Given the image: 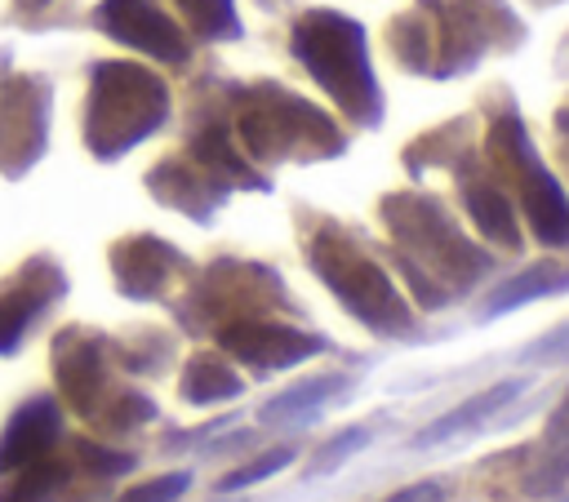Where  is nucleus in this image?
Instances as JSON below:
<instances>
[{
    "instance_id": "nucleus-1",
    "label": "nucleus",
    "mask_w": 569,
    "mask_h": 502,
    "mask_svg": "<svg viewBox=\"0 0 569 502\" xmlns=\"http://www.w3.org/2000/svg\"><path fill=\"white\" fill-rule=\"evenodd\" d=\"M382 222L396 235V267L427 311L445 307L453 293L476 289V280L493 267V258L462 235V227L436 195H387Z\"/></svg>"
},
{
    "instance_id": "nucleus-2",
    "label": "nucleus",
    "mask_w": 569,
    "mask_h": 502,
    "mask_svg": "<svg viewBox=\"0 0 569 502\" xmlns=\"http://www.w3.org/2000/svg\"><path fill=\"white\" fill-rule=\"evenodd\" d=\"M289 49L342 116H351L360 129H378L382 89L369 67L365 27L356 18L338 9H307L289 31Z\"/></svg>"
},
{
    "instance_id": "nucleus-3",
    "label": "nucleus",
    "mask_w": 569,
    "mask_h": 502,
    "mask_svg": "<svg viewBox=\"0 0 569 502\" xmlns=\"http://www.w3.org/2000/svg\"><path fill=\"white\" fill-rule=\"evenodd\" d=\"M169 84L142 62L102 58L89 67L84 98V147L93 160L111 164L138 142H147L169 120Z\"/></svg>"
},
{
    "instance_id": "nucleus-4",
    "label": "nucleus",
    "mask_w": 569,
    "mask_h": 502,
    "mask_svg": "<svg viewBox=\"0 0 569 502\" xmlns=\"http://www.w3.org/2000/svg\"><path fill=\"white\" fill-rule=\"evenodd\" d=\"M307 267L320 275V284L373 333L382 338H413L418 320L409 298L396 289V280L333 222H320L307 240Z\"/></svg>"
},
{
    "instance_id": "nucleus-5",
    "label": "nucleus",
    "mask_w": 569,
    "mask_h": 502,
    "mask_svg": "<svg viewBox=\"0 0 569 502\" xmlns=\"http://www.w3.org/2000/svg\"><path fill=\"white\" fill-rule=\"evenodd\" d=\"M236 147L258 164H280V160H333L347 151V138L307 98L280 84H253L244 89L236 116Z\"/></svg>"
},
{
    "instance_id": "nucleus-6",
    "label": "nucleus",
    "mask_w": 569,
    "mask_h": 502,
    "mask_svg": "<svg viewBox=\"0 0 569 502\" xmlns=\"http://www.w3.org/2000/svg\"><path fill=\"white\" fill-rule=\"evenodd\" d=\"M489 160L502 178H511L538 244H547V249L569 244V195L551 178V169L538 160V151L525 133V120L516 111H507L489 124Z\"/></svg>"
},
{
    "instance_id": "nucleus-7",
    "label": "nucleus",
    "mask_w": 569,
    "mask_h": 502,
    "mask_svg": "<svg viewBox=\"0 0 569 502\" xmlns=\"http://www.w3.org/2000/svg\"><path fill=\"white\" fill-rule=\"evenodd\" d=\"M284 302V289L280 280L258 267V262H240V258H222L213 262L196 284H191V298L182 307V320L191 329H222L231 320H249V315H262L271 307Z\"/></svg>"
},
{
    "instance_id": "nucleus-8",
    "label": "nucleus",
    "mask_w": 569,
    "mask_h": 502,
    "mask_svg": "<svg viewBox=\"0 0 569 502\" xmlns=\"http://www.w3.org/2000/svg\"><path fill=\"white\" fill-rule=\"evenodd\" d=\"M49 107L53 89L44 76L9 71V53H0V173L22 178L49 142Z\"/></svg>"
},
{
    "instance_id": "nucleus-9",
    "label": "nucleus",
    "mask_w": 569,
    "mask_h": 502,
    "mask_svg": "<svg viewBox=\"0 0 569 502\" xmlns=\"http://www.w3.org/2000/svg\"><path fill=\"white\" fill-rule=\"evenodd\" d=\"M89 22L120 40L124 49H138L164 67H187L191 62V40L178 27V18H169L156 0H98Z\"/></svg>"
},
{
    "instance_id": "nucleus-10",
    "label": "nucleus",
    "mask_w": 569,
    "mask_h": 502,
    "mask_svg": "<svg viewBox=\"0 0 569 502\" xmlns=\"http://www.w3.org/2000/svg\"><path fill=\"white\" fill-rule=\"evenodd\" d=\"M218 347L227 355H236L240 364L258 369V373H276V369H293L320 351H329V338L325 333H307V329H293V324H280V320H267V315H249V320H231L222 324L218 333Z\"/></svg>"
},
{
    "instance_id": "nucleus-11",
    "label": "nucleus",
    "mask_w": 569,
    "mask_h": 502,
    "mask_svg": "<svg viewBox=\"0 0 569 502\" xmlns=\"http://www.w3.org/2000/svg\"><path fill=\"white\" fill-rule=\"evenodd\" d=\"M67 293V275L49 253H31L13 275L0 280V355L18 351L27 329L58 307Z\"/></svg>"
},
{
    "instance_id": "nucleus-12",
    "label": "nucleus",
    "mask_w": 569,
    "mask_h": 502,
    "mask_svg": "<svg viewBox=\"0 0 569 502\" xmlns=\"http://www.w3.org/2000/svg\"><path fill=\"white\" fill-rule=\"evenodd\" d=\"M111 275L116 289L133 302L164 298L182 275H191V262L182 249H173L160 235H124L111 244Z\"/></svg>"
},
{
    "instance_id": "nucleus-13",
    "label": "nucleus",
    "mask_w": 569,
    "mask_h": 502,
    "mask_svg": "<svg viewBox=\"0 0 569 502\" xmlns=\"http://www.w3.org/2000/svg\"><path fill=\"white\" fill-rule=\"evenodd\" d=\"M53 373H58L62 400L80 418L98 413V400L107 391V338H98L80 324L62 329L53 342Z\"/></svg>"
},
{
    "instance_id": "nucleus-14",
    "label": "nucleus",
    "mask_w": 569,
    "mask_h": 502,
    "mask_svg": "<svg viewBox=\"0 0 569 502\" xmlns=\"http://www.w3.org/2000/svg\"><path fill=\"white\" fill-rule=\"evenodd\" d=\"M147 191L160 200V204H169V209H178V213H187V218H196V222H209L213 213H218V204L231 195V187L227 182H218L204 164H196L191 155H169V160H160L151 173H147Z\"/></svg>"
},
{
    "instance_id": "nucleus-15",
    "label": "nucleus",
    "mask_w": 569,
    "mask_h": 502,
    "mask_svg": "<svg viewBox=\"0 0 569 502\" xmlns=\"http://www.w3.org/2000/svg\"><path fill=\"white\" fill-rule=\"evenodd\" d=\"M525 386H529V378H502V382H493V386L467 395L462 404L445 409L436 422L418 426V431L409 435V449H440V444H449V440H458V435L480 431V426H485L489 418H498L516 395H525Z\"/></svg>"
},
{
    "instance_id": "nucleus-16",
    "label": "nucleus",
    "mask_w": 569,
    "mask_h": 502,
    "mask_svg": "<svg viewBox=\"0 0 569 502\" xmlns=\"http://www.w3.org/2000/svg\"><path fill=\"white\" fill-rule=\"evenodd\" d=\"M458 187H462V209L476 222V231L489 244H502L507 253H516L525 244V235H520V222H516V209H511V195L502 191V182L480 169H467V173H458Z\"/></svg>"
},
{
    "instance_id": "nucleus-17",
    "label": "nucleus",
    "mask_w": 569,
    "mask_h": 502,
    "mask_svg": "<svg viewBox=\"0 0 569 502\" xmlns=\"http://www.w3.org/2000/svg\"><path fill=\"white\" fill-rule=\"evenodd\" d=\"M58 426H62L58 422V400L53 395H31L9 418V426L0 435V475L22 466V462H36L40 453H49L53 440H58Z\"/></svg>"
},
{
    "instance_id": "nucleus-18",
    "label": "nucleus",
    "mask_w": 569,
    "mask_h": 502,
    "mask_svg": "<svg viewBox=\"0 0 569 502\" xmlns=\"http://www.w3.org/2000/svg\"><path fill=\"white\" fill-rule=\"evenodd\" d=\"M187 155L196 160V164H204L218 182H227L231 191L236 187H253V191H267L271 182L253 169V160L236 147V133L222 124V120H204L191 138H187Z\"/></svg>"
},
{
    "instance_id": "nucleus-19",
    "label": "nucleus",
    "mask_w": 569,
    "mask_h": 502,
    "mask_svg": "<svg viewBox=\"0 0 569 502\" xmlns=\"http://www.w3.org/2000/svg\"><path fill=\"white\" fill-rule=\"evenodd\" d=\"M347 373H325V378H307V382H293V386H284V391H276L262 409H258V418H262V426H280V422H311L329 400H338L342 391H347Z\"/></svg>"
},
{
    "instance_id": "nucleus-20",
    "label": "nucleus",
    "mask_w": 569,
    "mask_h": 502,
    "mask_svg": "<svg viewBox=\"0 0 569 502\" xmlns=\"http://www.w3.org/2000/svg\"><path fill=\"white\" fill-rule=\"evenodd\" d=\"M565 289H569V267L538 262V267H529V271H520V275L502 280V284L485 298L480 320L507 315V311H516V307H525V302H533V298H551V293H565Z\"/></svg>"
},
{
    "instance_id": "nucleus-21",
    "label": "nucleus",
    "mask_w": 569,
    "mask_h": 502,
    "mask_svg": "<svg viewBox=\"0 0 569 502\" xmlns=\"http://www.w3.org/2000/svg\"><path fill=\"white\" fill-rule=\"evenodd\" d=\"M244 391V378L218 355V351H196L182 369V400L187 404H222Z\"/></svg>"
},
{
    "instance_id": "nucleus-22",
    "label": "nucleus",
    "mask_w": 569,
    "mask_h": 502,
    "mask_svg": "<svg viewBox=\"0 0 569 502\" xmlns=\"http://www.w3.org/2000/svg\"><path fill=\"white\" fill-rule=\"evenodd\" d=\"M182 18V27L196 40H236L240 36V13L236 0H169Z\"/></svg>"
},
{
    "instance_id": "nucleus-23",
    "label": "nucleus",
    "mask_w": 569,
    "mask_h": 502,
    "mask_svg": "<svg viewBox=\"0 0 569 502\" xmlns=\"http://www.w3.org/2000/svg\"><path fill=\"white\" fill-rule=\"evenodd\" d=\"M387 44H391V53H396V62L405 67V71H418V76H427L431 71V22L422 18V13H405V18H396L391 27H387Z\"/></svg>"
},
{
    "instance_id": "nucleus-24",
    "label": "nucleus",
    "mask_w": 569,
    "mask_h": 502,
    "mask_svg": "<svg viewBox=\"0 0 569 502\" xmlns=\"http://www.w3.org/2000/svg\"><path fill=\"white\" fill-rule=\"evenodd\" d=\"M13 471L18 475H13V484L0 489V502H49L58 493V484L67 480V466L53 462L49 453H40L36 462H22Z\"/></svg>"
},
{
    "instance_id": "nucleus-25",
    "label": "nucleus",
    "mask_w": 569,
    "mask_h": 502,
    "mask_svg": "<svg viewBox=\"0 0 569 502\" xmlns=\"http://www.w3.org/2000/svg\"><path fill=\"white\" fill-rule=\"evenodd\" d=\"M369 426H342V431H333L320 449H316V458L307 462V475H329V471H338L342 462H351V453H360L365 444H369Z\"/></svg>"
},
{
    "instance_id": "nucleus-26",
    "label": "nucleus",
    "mask_w": 569,
    "mask_h": 502,
    "mask_svg": "<svg viewBox=\"0 0 569 502\" xmlns=\"http://www.w3.org/2000/svg\"><path fill=\"white\" fill-rule=\"evenodd\" d=\"M293 458H298L293 449H267V453H258L253 462L227 471V475L218 480V493H240V489H249V484H262V480H271L276 471H284Z\"/></svg>"
},
{
    "instance_id": "nucleus-27",
    "label": "nucleus",
    "mask_w": 569,
    "mask_h": 502,
    "mask_svg": "<svg viewBox=\"0 0 569 502\" xmlns=\"http://www.w3.org/2000/svg\"><path fill=\"white\" fill-rule=\"evenodd\" d=\"M565 480H569V444L525 475V493H529V498H547V493H560Z\"/></svg>"
},
{
    "instance_id": "nucleus-28",
    "label": "nucleus",
    "mask_w": 569,
    "mask_h": 502,
    "mask_svg": "<svg viewBox=\"0 0 569 502\" xmlns=\"http://www.w3.org/2000/svg\"><path fill=\"white\" fill-rule=\"evenodd\" d=\"M191 489V471H169L160 480H147L138 489H124L120 502H178Z\"/></svg>"
},
{
    "instance_id": "nucleus-29",
    "label": "nucleus",
    "mask_w": 569,
    "mask_h": 502,
    "mask_svg": "<svg viewBox=\"0 0 569 502\" xmlns=\"http://www.w3.org/2000/svg\"><path fill=\"white\" fill-rule=\"evenodd\" d=\"M565 360H569V320L556 324V329H547L538 342H529V351H520V364H538V369L565 364Z\"/></svg>"
},
{
    "instance_id": "nucleus-30",
    "label": "nucleus",
    "mask_w": 569,
    "mask_h": 502,
    "mask_svg": "<svg viewBox=\"0 0 569 502\" xmlns=\"http://www.w3.org/2000/svg\"><path fill=\"white\" fill-rule=\"evenodd\" d=\"M84 462L102 475H120V471H133V453H116V449H102V444H80Z\"/></svg>"
},
{
    "instance_id": "nucleus-31",
    "label": "nucleus",
    "mask_w": 569,
    "mask_h": 502,
    "mask_svg": "<svg viewBox=\"0 0 569 502\" xmlns=\"http://www.w3.org/2000/svg\"><path fill=\"white\" fill-rule=\"evenodd\" d=\"M382 502H445V484H440V480H418V484L396 489V493L382 498Z\"/></svg>"
},
{
    "instance_id": "nucleus-32",
    "label": "nucleus",
    "mask_w": 569,
    "mask_h": 502,
    "mask_svg": "<svg viewBox=\"0 0 569 502\" xmlns=\"http://www.w3.org/2000/svg\"><path fill=\"white\" fill-rule=\"evenodd\" d=\"M547 435H551V440L569 435V400H565V404H560V409L551 413V426H547Z\"/></svg>"
},
{
    "instance_id": "nucleus-33",
    "label": "nucleus",
    "mask_w": 569,
    "mask_h": 502,
    "mask_svg": "<svg viewBox=\"0 0 569 502\" xmlns=\"http://www.w3.org/2000/svg\"><path fill=\"white\" fill-rule=\"evenodd\" d=\"M49 4H53V0H13V13H27V18H31L36 9H49Z\"/></svg>"
},
{
    "instance_id": "nucleus-34",
    "label": "nucleus",
    "mask_w": 569,
    "mask_h": 502,
    "mask_svg": "<svg viewBox=\"0 0 569 502\" xmlns=\"http://www.w3.org/2000/svg\"><path fill=\"white\" fill-rule=\"evenodd\" d=\"M538 4H556V0H538Z\"/></svg>"
},
{
    "instance_id": "nucleus-35",
    "label": "nucleus",
    "mask_w": 569,
    "mask_h": 502,
    "mask_svg": "<svg viewBox=\"0 0 569 502\" xmlns=\"http://www.w3.org/2000/svg\"><path fill=\"white\" fill-rule=\"evenodd\" d=\"M560 502H569V493H565V498H560Z\"/></svg>"
}]
</instances>
